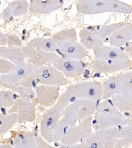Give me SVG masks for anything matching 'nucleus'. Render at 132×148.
Returning <instances> with one entry per match:
<instances>
[{"mask_svg": "<svg viewBox=\"0 0 132 148\" xmlns=\"http://www.w3.org/2000/svg\"><path fill=\"white\" fill-rule=\"evenodd\" d=\"M93 52L96 58L93 61L91 67L99 73H112L130 67V59L118 47L103 45L93 49Z\"/></svg>", "mask_w": 132, "mask_h": 148, "instance_id": "1", "label": "nucleus"}, {"mask_svg": "<svg viewBox=\"0 0 132 148\" xmlns=\"http://www.w3.org/2000/svg\"><path fill=\"white\" fill-rule=\"evenodd\" d=\"M71 100L66 92L60 95L57 103L44 113L40 122V132L42 136L49 143L54 141L56 127L65 110Z\"/></svg>", "mask_w": 132, "mask_h": 148, "instance_id": "2", "label": "nucleus"}, {"mask_svg": "<svg viewBox=\"0 0 132 148\" xmlns=\"http://www.w3.org/2000/svg\"><path fill=\"white\" fill-rule=\"evenodd\" d=\"M77 8L79 12L86 14L106 12H121L130 14L132 7L118 0H82Z\"/></svg>", "mask_w": 132, "mask_h": 148, "instance_id": "3", "label": "nucleus"}, {"mask_svg": "<svg viewBox=\"0 0 132 148\" xmlns=\"http://www.w3.org/2000/svg\"><path fill=\"white\" fill-rule=\"evenodd\" d=\"M97 106L95 100L78 98L65 109L63 118L69 127L74 126L77 121L80 122L95 114Z\"/></svg>", "mask_w": 132, "mask_h": 148, "instance_id": "4", "label": "nucleus"}, {"mask_svg": "<svg viewBox=\"0 0 132 148\" xmlns=\"http://www.w3.org/2000/svg\"><path fill=\"white\" fill-rule=\"evenodd\" d=\"M120 130L114 127L97 130L82 141L81 148H109L114 147L118 138Z\"/></svg>", "mask_w": 132, "mask_h": 148, "instance_id": "5", "label": "nucleus"}, {"mask_svg": "<svg viewBox=\"0 0 132 148\" xmlns=\"http://www.w3.org/2000/svg\"><path fill=\"white\" fill-rule=\"evenodd\" d=\"M92 115L79 122L77 125L65 129L59 141L66 145H73L82 141L92 134Z\"/></svg>", "mask_w": 132, "mask_h": 148, "instance_id": "6", "label": "nucleus"}, {"mask_svg": "<svg viewBox=\"0 0 132 148\" xmlns=\"http://www.w3.org/2000/svg\"><path fill=\"white\" fill-rule=\"evenodd\" d=\"M65 92L71 102L82 98L97 101L102 97V86L97 81L82 82L70 86Z\"/></svg>", "mask_w": 132, "mask_h": 148, "instance_id": "7", "label": "nucleus"}, {"mask_svg": "<svg viewBox=\"0 0 132 148\" xmlns=\"http://www.w3.org/2000/svg\"><path fill=\"white\" fill-rule=\"evenodd\" d=\"M34 76L36 79L45 85L60 86L68 83L63 73L54 66H35Z\"/></svg>", "mask_w": 132, "mask_h": 148, "instance_id": "8", "label": "nucleus"}, {"mask_svg": "<svg viewBox=\"0 0 132 148\" xmlns=\"http://www.w3.org/2000/svg\"><path fill=\"white\" fill-rule=\"evenodd\" d=\"M21 49L29 63L35 67L48 64L59 58L54 52L46 51L28 45L22 46Z\"/></svg>", "mask_w": 132, "mask_h": 148, "instance_id": "9", "label": "nucleus"}, {"mask_svg": "<svg viewBox=\"0 0 132 148\" xmlns=\"http://www.w3.org/2000/svg\"><path fill=\"white\" fill-rule=\"evenodd\" d=\"M34 69L32 64L24 62L17 65L14 72L9 74L1 75V80L15 86H21L23 81L34 75Z\"/></svg>", "mask_w": 132, "mask_h": 148, "instance_id": "10", "label": "nucleus"}, {"mask_svg": "<svg viewBox=\"0 0 132 148\" xmlns=\"http://www.w3.org/2000/svg\"><path fill=\"white\" fill-rule=\"evenodd\" d=\"M18 114V122H32L36 119L35 104L32 100H26L22 99L16 100L14 105L9 110L8 113Z\"/></svg>", "mask_w": 132, "mask_h": 148, "instance_id": "11", "label": "nucleus"}, {"mask_svg": "<svg viewBox=\"0 0 132 148\" xmlns=\"http://www.w3.org/2000/svg\"><path fill=\"white\" fill-rule=\"evenodd\" d=\"M52 64L67 78L78 76L84 74L85 71L83 65L79 61L68 57H59L54 60Z\"/></svg>", "mask_w": 132, "mask_h": 148, "instance_id": "12", "label": "nucleus"}, {"mask_svg": "<svg viewBox=\"0 0 132 148\" xmlns=\"http://www.w3.org/2000/svg\"><path fill=\"white\" fill-rule=\"evenodd\" d=\"M96 130L124 126L128 124V117L121 113L112 114L95 113Z\"/></svg>", "mask_w": 132, "mask_h": 148, "instance_id": "13", "label": "nucleus"}, {"mask_svg": "<svg viewBox=\"0 0 132 148\" xmlns=\"http://www.w3.org/2000/svg\"><path fill=\"white\" fill-rule=\"evenodd\" d=\"M35 90L37 101L43 106L53 105L59 96L58 86L40 85L36 86Z\"/></svg>", "mask_w": 132, "mask_h": 148, "instance_id": "14", "label": "nucleus"}, {"mask_svg": "<svg viewBox=\"0 0 132 148\" xmlns=\"http://www.w3.org/2000/svg\"><path fill=\"white\" fill-rule=\"evenodd\" d=\"M59 47L62 53L68 58L81 60L87 55L85 47L77 42L65 41L61 43Z\"/></svg>", "mask_w": 132, "mask_h": 148, "instance_id": "15", "label": "nucleus"}, {"mask_svg": "<svg viewBox=\"0 0 132 148\" xmlns=\"http://www.w3.org/2000/svg\"><path fill=\"white\" fill-rule=\"evenodd\" d=\"M62 5V0H34L29 10L32 13L48 14L60 8Z\"/></svg>", "mask_w": 132, "mask_h": 148, "instance_id": "16", "label": "nucleus"}, {"mask_svg": "<svg viewBox=\"0 0 132 148\" xmlns=\"http://www.w3.org/2000/svg\"><path fill=\"white\" fill-rule=\"evenodd\" d=\"M79 37L81 43L87 49H95L103 45L102 40L97 34V32L82 29L80 30Z\"/></svg>", "mask_w": 132, "mask_h": 148, "instance_id": "17", "label": "nucleus"}, {"mask_svg": "<svg viewBox=\"0 0 132 148\" xmlns=\"http://www.w3.org/2000/svg\"><path fill=\"white\" fill-rule=\"evenodd\" d=\"M131 40H132V23L115 32L110 37L109 43L111 46L118 48Z\"/></svg>", "mask_w": 132, "mask_h": 148, "instance_id": "18", "label": "nucleus"}, {"mask_svg": "<svg viewBox=\"0 0 132 148\" xmlns=\"http://www.w3.org/2000/svg\"><path fill=\"white\" fill-rule=\"evenodd\" d=\"M0 57L4 59H8L16 65L24 62L23 51L18 47L0 46Z\"/></svg>", "mask_w": 132, "mask_h": 148, "instance_id": "19", "label": "nucleus"}, {"mask_svg": "<svg viewBox=\"0 0 132 148\" xmlns=\"http://www.w3.org/2000/svg\"><path fill=\"white\" fill-rule=\"evenodd\" d=\"M120 83L118 77H109L104 82L102 86V99H109L114 95L120 93Z\"/></svg>", "mask_w": 132, "mask_h": 148, "instance_id": "20", "label": "nucleus"}, {"mask_svg": "<svg viewBox=\"0 0 132 148\" xmlns=\"http://www.w3.org/2000/svg\"><path fill=\"white\" fill-rule=\"evenodd\" d=\"M132 144V115L128 117V124L120 129L118 138L117 139L115 148H121Z\"/></svg>", "mask_w": 132, "mask_h": 148, "instance_id": "21", "label": "nucleus"}, {"mask_svg": "<svg viewBox=\"0 0 132 148\" xmlns=\"http://www.w3.org/2000/svg\"><path fill=\"white\" fill-rule=\"evenodd\" d=\"M14 147L16 148H37L36 136L32 131H22L16 137Z\"/></svg>", "mask_w": 132, "mask_h": 148, "instance_id": "22", "label": "nucleus"}, {"mask_svg": "<svg viewBox=\"0 0 132 148\" xmlns=\"http://www.w3.org/2000/svg\"><path fill=\"white\" fill-rule=\"evenodd\" d=\"M27 45L50 52H55L58 47L52 37L46 39L35 38L28 42Z\"/></svg>", "mask_w": 132, "mask_h": 148, "instance_id": "23", "label": "nucleus"}, {"mask_svg": "<svg viewBox=\"0 0 132 148\" xmlns=\"http://www.w3.org/2000/svg\"><path fill=\"white\" fill-rule=\"evenodd\" d=\"M111 101L120 111L132 113V93L126 95L116 94L111 97Z\"/></svg>", "mask_w": 132, "mask_h": 148, "instance_id": "24", "label": "nucleus"}, {"mask_svg": "<svg viewBox=\"0 0 132 148\" xmlns=\"http://www.w3.org/2000/svg\"><path fill=\"white\" fill-rule=\"evenodd\" d=\"M0 85L7 88L9 90L17 92L20 97L26 100H32L35 98V92L32 88H28L23 86H15L5 82L0 79Z\"/></svg>", "mask_w": 132, "mask_h": 148, "instance_id": "25", "label": "nucleus"}, {"mask_svg": "<svg viewBox=\"0 0 132 148\" xmlns=\"http://www.w3.org/2000/svg\"><path fill=\"white\" fill-rule=\"evenodd\" d=\"M18 123L17 113L5 115L0 114V135L4 134Z\"/></svg>", "mask_w": 132, "mask_h": 148, "instance_id": "26", "label": "nucleus"}, {"mask_svg": "<svg viewBox=\"0 0 132 148\" xmlns=\"http://www.w3.org/2000/svg\"><path fill=\"white\" fill-rule=\"evenodd\" d=\"M52 38L55 41L58 47L61 43L65 41H77V32L73 28H67L56 32L52 35Z\"/></svg>", "mask_w": 132, "mask_h": 148, "instance_id": "27", "label": "nucleus"}, {"mask_svg": "<svg viewBox=\"0 0 132 148\" xmlns=\"http://www.w3.org/2000/svg\"><path fill=\"white\" fill-rule=\"evenodd\" d=\"M119 79L120 83L119 94L126 95L132 93V72H126L122 74Z\"/></svg>", "mask_w": 132, "mask_h": 148, "instance_id": "28", "label": "nucleus"}, {"mask_svg": "<svg viewBox=\"0 0 132 148\" xmlns=\"http://www.w3.org/2000/svg\"><path fill=\"white\" fill-rule=\"evenodd\" d=\"M14 16H21L28 11V4L26 0H16L8 6Z\"/></svg>", "mask_w": 132, "mask_h": 148, "instance_id": "29", "label": "nucleus"}, {"mask_svg": "<svg viewBox=\"0 0 132 148\" xmlns=\"http://www.w3.org/2000/svg\"><path fill=\"white\" fill-rule=\"evenodd\" d=\"M126 24L125 23H120L105 25L96 32L101 39L104 40L107 37L112 35L115 32L125 27Z\"/></svg>", "mask_w": 132, "mask_h": 148, "instance_id": "30", "label": "nucleus"}, {"mask_svg": "<svg viewBox=\"0 0 132 148\" xmlns=\"http://www.w3.org/2000/svg\"><path fill=\"white\" fill-rule=\"evenodd\" d=\"M14 94L10 90H0V109L12 107L15 103Z\"/></svg>", "mask_w": 132, "mask_h": 148, "instance_id": "31", "label": "nucleus"}, {"mask_svg": "<svg viewBox=\"0 0 132 148\" xmlns=\"http://www.w3.org/2000/svg\"><path fill=\"white\" fill-rule=\"evenodd\" d=\"M16 65L11 61L0 58V73L4 75L12 73L16 69Z\"/></svg>", "mask_w": 132, "mask_h": 148, "instance_id": "32", "label": "nucleus"}, {"mask_svg": "<svg viewBox=\"0 0 132 148\" xmlns=\"http://www.w3.org/2000/svg\"><path fill=\"white\" fill-rule=\"evenodd\" d=\"M7 39L8 43L11 46L20 47L22 46V41L21 40L15 35L11 34L7 36Z\"/></svg>", "mask_w": 132, "mask_h": 148, "instance_id": "33", "label": "nucleus"}, {"mask_svg": "<svg viewBox=\"0 0 132 148\" xmlns=\"http://www.w3.org/2000/svg\"><path fill=\"white\" fill-rule=\"evenodd\" d=\"M36 143L37 148H52V146L48 145L46 141L43 140L41 137H36Z\"/></svg>", "mask_w": 132, "mask_h": 148, "instance_id": "34", "label": "nucleus"}, {"mask_svg": "<svg viewBox=\"0 0 132 148\" xmlns=\"http://www.w3.org/2000/svg\"><path fill=\"white\" fill-rule=\"evenodd\" d=\"M8 43L7 36L2 32H0V45L4 46Z\"/></svg>", "mask_w": 132, "mask_h": 148, "instance_id": "35", "label": "nucleus"}, {"mask_svg": "<svg viewBox=\"0 0 132 148\" xmlns=\"http://www.w3.org/2000/svg\"><path fill=\"white\" fill-rule=\"evenodd\" d=\"M3 16L5 19H9L11 16H12V12L8 6L4 10L3 13Z\"/></svg>", "mask_w": 132, "mask_h": 148, "instance_id": "36", "label": "nucleus"}, {"mask_svg": "<svg viewBox=\"0 0 132 148\" xmlns=\"http://www.w3.org/2000/svg\"><path fill=\"white\" fill-rule=\"evenodd\" d=\"M125 51L126 53L132 58V45L125 47Z\"/></svg>", "mask_w": 132, "mask_h": 148, "instance_id": "37", "label": "nucleus"}, {"mask_svg": "<svg viewBox=\"0 0 132 148\" xmlns=\"http://www.w3.org/2000/svg\"><path fill=\"white\" fill-rule=\"evenodd\" d=\"M12 147L9 145H3V146H0V148H11Z\"/></svg>", "mask_w": 132, "mask_h": 148, "instance_id": "38", "label": "nucleus"}]
</instances>
